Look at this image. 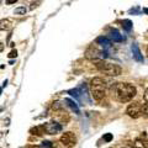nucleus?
<instances>
[{
  "instance_id": "nucleus-8",
  "label": "nucleus",
  "mask_w": 148,
  "mask_h": 148,
  "mask_svg": "<svg viewBox=\"0 0 148 148\" xmlns=\"http://www.w3.org/2000/svg\"><path fill=\"white\" fill-rule=\"evenodd\" d=\"M52 117H53V121H57L61 125H66L69 122V114H67V111H64L62 108L58 110H54Z\"/></svg>"
},
{
  "instance_id": "nucleus-27",
  "label": "nucleus",
  "mask_w": 148,
  "mask_h": 148,
  "mask_svg": "<svg viewBox=\"0 0 148 148\" xmlns=\"http://www.w3.org/2000/svg\"><path fill=\"white\" fill-rule=\"evenodd\" d=\"M110 148H114V147H110Z\"/></svg>"
},
{
  "instance_id": "nucleus-9",
  "label": "nucleus",
  "mask_w": 148,
  "mask_h": 148,
  "mask_svg": "<svg viewBox=\"0 0 148 148\" xmlns=\"http://www.w3.org/2000/svg\"><path fill=\"white\" fill-rule=\"evenodd\" d=\"M96 45L100 46L103 49H109L111 47V45H112V41H111L109 37H106V36H99L98 38H96Z\"/></svg>"
},
{
  "instance_id": "nucleus-25",
  "label": "nucleus",
  "mask_w": 148,
  "mask_h": 148,
  "mask_svg": "<svg viewBox=\"0 0 148 148\" xmlns=\"http://www.w3.org/2000/svg\"><path fill=\"white\" fill-rule=\"evenodd\" d=\"M143 12H146V14H148V8H145V9H143Z\"/></svg>"
},
{
  "instance_id": "nucleus-23",
  "label": "nucleus",
  "mask_w": 148,
  "mask_h": 148,
  "mask_svg": "<svg viewBox=\"0 0 148 148\" xmlns=\"http://www.w3.org/2000/svg\"><path fill=\"white\" fill-rule=\"evenodd\" d=\"M26 148H46V147H43L42 145H40V146H27Z\"/></svg>"
},
{
  "instance_id": "nucleus-2",
  "label": "nucleus",
  "mask_w": 148,
  "mask_h": 148,
  "mask_svg": "<svg viewBox=\"0 0 148 148\" xmlns=\"http://www.w3.org/2000/svg\"><path fill=\"white\" fill-rule=\"evenodd\" d=\"M90 94L92 99L100 101L106 95V82L100 77H95L90 80Z\"/></svg>"
},
{
  "instance_id": "nucleus-14",
  "label": "nucleus",
  "mask_w": 148,
  "mask_h": 148,
  "mask_svg": "<svg viewBox=\"0 0 148 148\" xmlns=\"http://www.w3.org/2000/svg\"><path fill=\"white\" fill-rule=\"evenodd\" d=\"M135 148H148V142L145 141L143 138H136L135 143H133Z\"/></svg>"
},
{
  "instance_id": "nucleus-12",
  "label": "nucleus",
  "mask_w": 148,
  "mask_h": 148,
  "mask_svg": "<svg viewBox=\"0 0 148 148\" xmlns=\"http://www.w3.org/2000/svg\"><path fill=\"white\" fill-rule=\"evenodd\" d=\"M30 133L31 135H34V136H43L46 135V130H45V126L43 125H38V126H35V127H32L30 130Z\"/></svg>"
},
{
  "instance_id": "nucleus-4",
  "label": "nucleus",
  "mask_w": 148,
  "mask_h": 148,
  "mask_svg": "<svg viewBox=\"0 0 148 148\" xmlns=\"http://www.w3.org/2000/svg\"><path fill=\"white\" fill-rule=\"evenodd\" d=\"M84 57L89 61H104V59L108 58V53H106L105 49H100L96 45H91L86 48Z\"/></svg>"
},
{
  "instance_id": "nucleus-15",
  "label": "nucleus",
  "mask_w": 148,
  "mask_h": 148,
  "mask_svg": "<svg viewBox=\"0 0 148 148\" xmlns=\"http://www.w3.org/2000/svg\"><path fill=\"white\" fill-rule=\"evenodd\" d=\"M122 27L126 31H131V29H132V22H131V20H123L122 21Z\"/></svg>"
},
{
  "instance_id": "nucleus-10",
  "label": "nucleus",
  "mask_w": 148,
  "mask_h": 148,
  "mask_svg": "<svg viewBox=\"0 0 148 148\" xmlns=\"http://www.w3.org/2000/svg\"><path fill=\"white\" fill-rule=\"evenodd\" d=\"M131 51H132L133 59H135L136 62H138V63H143V62H145V58H143V54H142V52H141L140 47H138V45L133 43V45L131 46Z\"/></svg>"
},
{
  "instance_id": "nucleus-1",
  "label": "nucleus",
  "mask_w": 148,
  "mask_h": 148,
  "mask_svg": "<svg viewBox=\"0 0 148 148\" xmlns=\"http://www.w3.org/2000/svg\"><path fill=\"white\" fill-rule=\"evenodd\" d=\"M111 94L119 103H128L137 94L136 88L130 83H115L111 86Z\"/></svg>"
},
{
  "instance_id": "nucleus-5",
  "label": "nucleus",
  "mask_w": 148,
  "mask_h": 148,
  "mask_svg": "<svg viewBox=\"0 0 148 148\" xmlns=\"http://www.w3.org/2000/svg\"><path fill=\"white\" fill-rule=\"evenodd\" d=\"M147 111H148V106L146 104L142 105L141 103H132L127 106L126 114L132 119H138V117L143 116Z\"/></svg>"
},
{
  "instance_id": "nucleus-21",
  "label": "nucleus",
  "mask_w": 148,
  "mask_h": 148,
  "mask_svg": "<svg viewBox=\"0 0 148 148\" xmlns=\"http://www.w3.org/2000/svg\"><path fill=\"white\" fill-rule=\"evenodd\" d=\"M143 99H145V104L148 106V88H147L146 91H145V95H143Z\"/></svg>"
},
{
  "instance_id": "nucleus-13",
  "label": "nucleus",
  "mask_w": 148,
  "mask_h": 148,
  "mask_svg": "<svg viewBox=\"0 0 148 148\" xmlns=\"http://www.w3.org/2000/svg\"><path fill=\"white\" fill-rule=\"evenodd\" d=\"M64 101H66L67 105H68L73 111H75V114H77V115H80V110H79V108H78V105H77L75 101L72 100V99H66Z\"/></svg>"
},
{
  "instance_id": "nucleus-17",
  "label": "nucleus",
  "mask_w": 148,
  "mask_h": 148,
  "mask_svg": "<svg viewBox=\"0 0 148 148\" xmlns=\"http://www.w3.org/2000/svg\"><path fill=\"white\" fill-rule=\"evenodd\" d=\"M1 30H9L11 27V25H10V21L9 20H1Z\"/></svg>"
},
{
  "instance_id": "nucleus-20",
  "label": "nucleus",
  "mask_w": 148,
  "mask_h": 148,
  "mask_svg": "<svg viewBox=\"0 0 148 148\" xmlns=\"http://www.w3.org/2000/svg\"><path fill=\"white\" fill-rule=\"evenodd\" d=\"M8 57H9V58H16V57H17V51H16V49H12L11 52L8 54Z\"/></svg>"
},
{
  "instance_id": "nucleus-22",
  "label": "nucleus",
  "mask_w": 148,
  "mask_h": 148,
  "mask_svg": "<svg viewBox=\"0 0 148 148\" xmlns=\"http://www.w3.org/2000/svg\"><path fill=\"white\" fill-rule=\"evenodd\" d=\"M16 1H17V0H6L5 3H6V5H11V4H15Z\"/></svg>"
},
{
  "instance_id": "nucleus-26",
  "label": "nucleus",
  "mask_w": 148,
  "mask_h": 148,
  "mask_svg": "<svg viewBox=\"0 0 148 148\" xmlns=\"http://www.w3.org/2000/svg\"><path fill=\"white\" fill-rule=\"evenodd\" d=\"M147 54H148V47H147Z\"/></svg>"
},
{
  "instance_id": "nucleus-24",
  "label": "nucleus",
  "mask_w": 148,
  "mask_h": 148,
  "mask_svg": "<svg viewBox=\"0 0 148 148\" xmlns=\"http://www.w3.org/2000/svg\"><path fill=\"white\" fill-rule=\"evenodd\" d=\"M121 148H135L132 145H126V146H123V147H121Z\"/></svg>"
},
{
  "instance_id": "nucleus-11",
  "label": "nucleus",
  "mask_w": 148,
  "mask_h": 148,
  "mask_svg": "<svg viewBox=\"0 0 148 148\" xmlns=\"http://www.w3.org/2000/svg\"><path fill=\"white\" fill-rule=\"evenodd\" d=\"M109 38L112 41V42H122L123 41V37H122V35H120V32L117 31V30H110V32H109Z\"/></svg>"
},
{
  "instance_id": "nucleus-3",
  "label": "nucleus",
  "mask_w": 148,
  "mask_h": 148,
  "mask_svg": "<svg viewBox=\"0 0 148 148\" xmlns=\"http://www.w3.org/2000/svg\"><path fill=\"white\" fill-rule=\"evenodd\" d=\"M95 67L98 68L99 72H101L103 74H106V75H109V77H117L122 73V69L119 64L106 62L105 59L104 61H96Z\"/></svg>"
},
{
  "instance_id": "nucleus-7",
  "label": "nucleus",
  "mask_w": 148,
  "mask_h": 148,
  "mask_svg": "<svg viewBox=\"0 0 148 148\" xmlns=\"http://www.w3.org/2000/svg\"><path fill=\"white\" fill-rule=\"evenodd\" d=\"M45 130H46V133L47 135H58L59 132H62L63 130V125L58 123L57 121H51V122H46L43 123Z\"/></svg>"
},
{
  "instance_id": "nucleus-6",
  "label": "nucleus",
  "mask_w": 148,
  "mask_h": 148,
  "mask_svg": "<svg viewBox=\"0 0 148 148\" xmlns=\"http://www.w3.org/2000/svg\"><path fill=\"white\" fill-rule=\"evenodd\" d=\"M59 142H61L64 147L72 148V147L75 146V143H77V137H75V135H74L73 132L68 131V132L62 133L61 138H59Z\"/></svg>"
},
{
  "instance_id": "nucleus-19",
  "label": "nucleus",
  "mask_w": 148,
  "mask_h": 148,
  "mask_svg": "<svg viewBox=\"0 0 148 148\" xmlns=\"http://www.w3.org/2000/svg\"><path fill=\"white\" fill-rule=\"evenodd\" d=\"M40 3H41V0H34V1L31 3V6H30V9H31V10H34L35 8H37V6L40 5Z\"/></svg>"
},
{
  "instance_id": "nucleus-16",
  "label": "nucleus",
  "mask_w": 148,
  "mask_h": 148,
  "mask_svg": "<svg viewBox=\"0 0 148 148\" xmlns=\"http://www.w3.org/2000/svg\"><path fill=\"white\" fill-rule=\"evenodd\" d=\"M26 11H27V10H26L25 6H18V8L15 9V11H14V12H15L16 15H25Z\"/></svg>"
},
{
  "instance_id": "nucleus-18",
  "label": "nucleus",
  "mask_w": 148,
  "mask_h": 148,
  "mask_svg": "<svg viewBox=\"0 0 148 148\" xmlns=\"http://www.w3.org/2000/svg\"><path fill=\"white\" fill-rule=\"evenodd\" d=\"M103 140L105 142H111V140H112V135H111V133H105L104 137H103Z\"/></svg>"
}]
</instances>
